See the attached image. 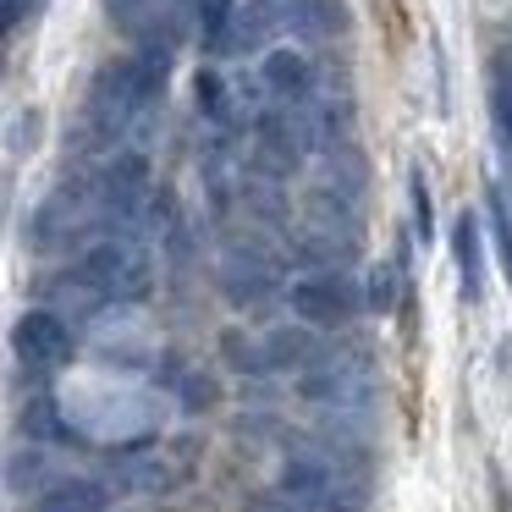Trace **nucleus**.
I'll list each match as a JSON object with an SVG mask.
<instances>
[{
  "instance_id": "obj_4",
  "label": "nucleus",
  "mask_w": 512,
  "mask_h": 512,
  "mask_svg": "<svg viewBox=\"0 0 512 512\" xmlns=\"http://www.w3.org/2000/svg\"><path fill=\"white\" fill-rule=\"evenodd\" d=\"M287 303H292V314H298L303 325H314V331H336V325H347V314H353V292H347L336 276L292 281Z\"/></svg>"
},
{
  "instance_id": "obj_10",
  "label": "nucleus",
  "mask_w": 512,
  "mask_h": 512,
  "mask_svg": "<svg viewBox=\"0 0 512 512\" xmlns=\"http://www.w3.org/2000/svg\"><path fill=\"white\" fill-rule=\"evenodd\" d=\"M457 265H463V292L479 298V215H457Z\"/></svg>"
},
{
  "instance_id": "obj_11",
  "label": "nucleus",
  "mask_w": 512,
  "mask_h": 512,
  "mask_svg": "<svg viewBox=\"0 0 512 512\" xmlns=\"http://www.w3.org/2000/svg\"><path fill=\"white\" fill-rule=\"evenodd\" d=\"M397 292H402L397 265H375V270H369V281H364V303H369L375 314H391V309H397Z\"/></svg>"
},
{
  "instance_id": "obj_9",
  "label": "nucleus",
  "mask_w": 512,
  "mask_h": 512,
  "mask_svg": "<svg viewBox=\"0 0 512 512\" xmlns=\"http://www.w3.org/2000/svg\"><path fill=\"white\" fill-rule=\"evenodd\" d=\"M265 83L276 94H303L309 89V61H303L298 50H270L265 56Z\"/></svg>"
},
{
  "instance_id": "obj_19",
  "label": "nucleus",
  "mask_w": 512,
  "mask_h": 512,
  "mask_svg": "<svg viewBox=\"0 0 512 512\" xmlns=\"http://www.w3.org/2000/svg\"><path fill=\"white\" fill-rule=\"evenodd\" d=\"M287 512H320V507H287Z\"/></svg>"
},
{
  "instance_id": "obj_13",
  "label": "nucleus",
  "mask_w": 512,
  "mask_h": 512,
  "mask_svg": "<svg viewBox=\"0 0 512 512\" xmlns=\"http://www.w3.org/2000/svg\"><path fill=\"white\" fill-rule=\"evenodd\" d=\"M23 430L39 435V441H67V424H61V413H56V402H50V397H34L23 408Z\"/></svg>"
},
{
  "instance_id": "obj_2",
  "label": "nucleus",
  "mask_w": 512,
  "mask_h": 512,
  "mask_svg": "<svg viewBox=\"0 0 512 512\" xmlns=\"http://www.w3.org/2000/svg\"><path fill=\"white\" fill-rule=\"evenodd\" d=\"M12 347H17V358L34 364V369L72 364V331H67V320H61L56 309H28L23 320H17V331H12Z\"/></svg>"
},
{
  "instance_id": "obj_7",
  "label": "nucleus",
  "mask_w": 512,
  "mask_h": 512,
  "mask_svg": "<svg viewBox=\"0 0 512 512\" xmlns=\"http://www.w3.org/2000/svg\"><path fill=\"white\" fill-rule=\"evenodd\" d=\"M303 397L325 402V408H353V402H364V380H358L353 369H342V364H325L320 375L303 380Z\"/></svg>"
},
{
  "instance_id": "obj_14",
  "label": "nucleus",
  "mask_w": 512,
  "mask_h": 512,
  "mask_svg": "<svg viewBox=\"0 0 512 512\" xmlns=\"http://www.w3.org/2000/svg\"><path fill=\"white\" fill-rule=\"evenodd\" d=\"M408 193H413V237H419V243H430V237H435V210H430V188H424L419 171H413Z\"/></svg>"
},
{
  "instance_id": "obj_18",
  "label": "nucleus",
  "mask_w": 512,
  "mask_h": 512,
  "mask_svg": "<svg viewBox=\"0 0 512 512\" xmlns=\"http://www.w3.org/2000/svg\"><path fill=\"white\" fill-rule=\"evenodd\" d=\"M496 122H501V133L512 138V78L496 89Z\"/></svg>"
},
{
  "instance_id": "obj_8",
  "label": "nucleus",
  "mask_w": 512,
  "mask_h": 512,
  "mask_svg": "<svg viewBox=\"0 0 512 512\" xmlns=\"http://www.w3.org/2000/svg\"><path fill=\"white\" fill-rule=\"evenodd\" d=\"M193 28H199L204 50H215V56H232L237 0H193Z\"/></svg>"
},
{
  "instance_id": "obj_17",
  "label": "nucleus",
  "mask_w": 512,
  "mask_h": 512,
  "mask_svg": "<svg viewBox=\"0 0 512 512\" xmlns=\"http://www.w3.org/2000/svg\"><path fill=\"white\" fill-rule=\"evenodd\" d=\"M303 347H309L303 336H287V331H281L276 342H270V358H281V364H287V358H303Z\"/></svg>"
},
{
  "instance_id": "obj_12",
  "label": "nucleus",
  "mask_w": 512,
  "mask_h": 512,
  "mask_svg": "<svg viewBox=\"0 0 512 512\" xmlns=\"http://www.w3.org/2000/svg\"><path fill=\"white\" fill-rule=\"evenodd\" d=\"M144 188V160H116L111 171H105V199L111 204H133V193Z\"/></svg>"
},
{
  "instance_id": "obj_5",
  "label": "nucleus",
  "mask_w": 512,
  "mask_h": 512,
  "mask_svg": "<svg viewBox=\"0 0 512 512\" xmlns=\"http://www.w3.org/2000/svg\"><path fill=\"white\" fill-rule=\"evenodd\" d=\"M221 281H226V298L232 303H265L270 287H276V270L259 254H243V248H237V254H226Z\"/></svg>"
},
{
  "instance_id": "obj_16",
  "label": "nucleus",
  "mask_w": 512,
  "mask_h": 512,
  "mask_svg": "<svg viewBox=\"0 0 512 512\" xmlns=\"http://www.w3.org/2000/svg\"><path fill=\"white\" fill-rule=\"evenodd\" d=\"M193 83H199V105H204V111H215V105H221V78H215V72H199Z\"/></svg>"
},
{
  "instance_id": "obj_6",
  "label": "nucleus",
  "mask_w": 512,
  "mask_h": 512,
  "mask_svg": "<svg viewBox=\"0 0 512 512\" xmlns=\"http://www.w3.org/2000/svg\"><path fill=\"white\" fill-rule=\"evenodd\" d=\"M105 507H111V496H105L100 479H61L39 496L34 512H105Z\"/></svg>"
},
{
  "instance_id": "obj_15",
  "label": "nucleus",
  "mask_w": 512,
  "mask_h": 512,
  "mask_svg": "<svg viewBox=\"0 0 512 512\" xmlns=\"http://www.w3.org/2000/svg\"><path fill=\"white\" fill-rule=\"evenodd\" d=\"M490 215H496V243H501V265L512 276V215L501 210V199H490Z\"/></svg>"
},
{
  "instance_id": "obj_1",
  "label": "nucleus",
  "mask_w": 512,
  "mask_h": 512,
  "mask_svg": "<svg viewBox=\"0 0 512 512\" xmlns=\"http://www.w3.org/2000/svg\"><path fill=\"white\" fill-rule=\"evenodd\" d=\"M78 281L94 292V298L138 303L149 292V281H155V270H149V254L138 243H127V237H105V243H94L89 254L78 259Z\"/></svg>"
},
{
  "instance_id": "obj_3",
  "label": "nucleus",
  "mask_w": 512,
  "mask_h": 512,
  "mask_svg": "<svg viewBox=\"0 0 512 512\" xmlns=\"http://www.w3.org/2000/svg\"><path fill=\"white\" fill-rule=\"evenodd\" d=\"M281 490H287L298 507H320V512L353 507V501H358V490L347 485L331 463H314V457H292V463L281 468Z\"/></svg>"
}]
</instances>
